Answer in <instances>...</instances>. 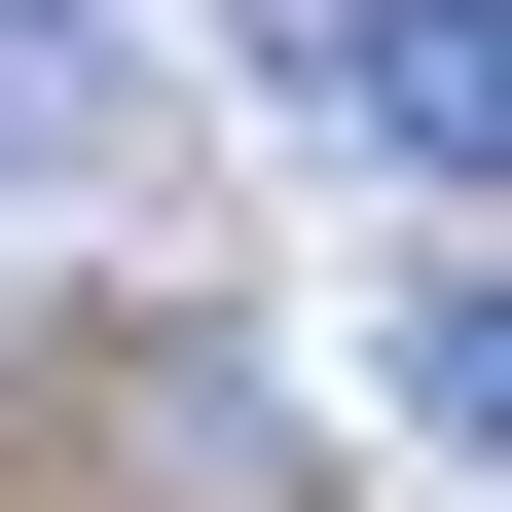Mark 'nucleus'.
Wrapping results in <instances>:
<instances>
[{
	"label": "nucleus",
	"mask_w": 512,
	"mask_h": 512,
	"mask_svg": "<svg viewBox=\"0 0 512 512\" xmlns=\"http://www.w3.org/2000/svg\"><path fill=\"white\" fill-rule=\"evenodd\" d=\"M366 366H403L439 439H512V256H439V293H403V330H366Z\"/></svg>",
	"instance_id": "obj_2"
},
{
	"label": "nucleus",
	"mask_w": 512,
	"mask_h": 512,
	"mask_svg": "<svg viewBox=\"0 0 512 512\" xmlns=\"http://www.w3.org/2000/svg\"><path fill=\"white\" fill-rule=\"evenodd\" d=\"M293 110H330V147H403V183H512V0H330V37H293Z\"/></svg>",
	"instance_id": "obj_1"
}]
</instances>
